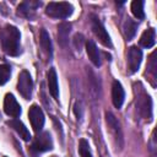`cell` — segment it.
<instances>
[{"label": "cell", "mask_w": 157, "mask_h": 157, "mask_svg": "<svg viewBox=\"0 0 157 157\" xmlns=\"http://www.w3.org/2000/svg\"><path fill=\"white\" fill-rule=\"evenodd\" d=\"M39 42H40V47L42 49L50 56L52 55V40H50V37H49V33L45 31V29H42L40 31V37H39Z\"/></svg>", "instance_id": "cell-18"}, {"label": "cell", "mask_w": 157, "mask_h": 157, "mask_svg": "<svg viewBox=\"0 0 157 157\" xmlns=\"http://www.w3.org/2000/svg\"><path fill=\"white\" fill-rule=\"evenodd\" d=\"M4 110L9 117L12 118H17L21 114V105L18 104V102L16 101V98L13 97V94L7 93L5 96L4 99Z\"/></svg>", "instance_id": "cell-8"}, {"label": "cell", "mask_w": 157, "mask_h": 157, "mask_svg": "<svg viewBox=\"0 0 157 157\" xmlns=\"http://www.w3.org/2000/svg\"><path fill=\"white\" fill-rule=\"evenodd\" d=\"M141 60H142V52L136 45L130 47L129 53H128V67L131 74H134L139 70Z\"/></svg>", "instance_id": "cell-7"}, {"label": "cell", "mask_w": 157, "mask_h": 157, "mask_svg": "<svg viewBox=\"0 0 157 157\" xmlns=\"http://www.w3.org/2000/svg\"><path fill=\"white\" fill-rule=\"evenodd\" d=\"M40 6V2L38 1H26V2H22L20 6H18V11L17 13L21 15V16H25V17H32L36 9Z\"/></svg>", "instance_id": "cell-15"}, {"label": "cell", "mask_w": 157, "mask_h": 157, "mask_svg": "<svg viewBox=\"0 0 157 157\" xmlns=\"http://www.w3.org/2000/svg\"><path fill=\"white\" fill-rule=\"evenodd\" d=\"M78 152H80V156H81V157H92V153H91V151H90L88 142H87L85 139H81V140H80V144H78Z\"/></svg>", "instance_id": "cell-21"}, {"label": "cell", "mask_w": 157, "mask_h": 157, "mask_svg": "<svg viewBox=\"0 0 157 157\" xmlns=\"http://www.w3.org/2000/svg\"><path fill=\"white\" fill-rule=\"evenodd\" d=\"M105 120H107V124H108L110 131L114 135V139L118 141V145L121 147L123 146V131H121V128H120V124H119L118 119L112 113L107 112L105 113Z\"/></svg>", "instance_id": "cell-9"}, {"label": "cell", "mask_w": 157, "mask_h": 157, "mask_svg": "<svg viewBox=\"0 0 157 157\" xmlns=\"http://www.w3.org/2000/svg\"><path fill=\"white\" fill-rule=\"evenodd\" d=\"M124 98H125V92L124 88L121 86V83L119 81H113L112 85V102L114 104L115 108H121L123 103H124Z\"/></svg>", "instance_id": "cell-10"}, {"label": "cell", "mask_w": 157, "mask_h": 157, "mask_svg": "<svg viewBox=\"0 0 157 157\" xmlns=\"http://www.w3.org/2000/svg\"><path fill=\"white\" fill-rule=\"evenodd\" d=\"M11 75V67L6 64H0V85H5Z\"/></svg>", "instance_id": "cell-20"}, {"label": "cell", "mask_w": 157, "mask_h": 157, "mask_svg": "<svg viewBox=\"0 0 157 157\" xmlns=\"http://www.w3.org/2000/svg\"><path fill=\"white\" fill-rule=\"evenodd\" d=\"M7 124L20 135V137H21L22 140H25V141H29V140H31V134H29L28 129L25 126V124H23L21 120H18V119H12V120H10Z\"/></svg>", "instance_id": "cell-13"}, {"label": "cell", "mask_w": 157, "mask_h": 157, "mask_svg": "<svg viewBox=\"0 0 157 157\" xmlns=\"http://www.w3.org/2000/svg\"><path fill=\"white\" fill-rule=\"evenodd\" d=\"M52 157H56V156H52Z\"/></svg>", "instance_id": "cell-23"}, {"label": "cell", "mask_w": 157, "mask_h": 157, "mask_svg": "<svg viewBox=\"0 0 157 157\" xmlns=\"http://www.w3.org/2000/svg\"><path fill=\"white\" fill-rule=\"evenodd\" d=\"M28 118H29L31 125H32L34 131L38 132V131H40L43 129V125H44V113H43V110L37 104H33L29 108Z\"/></svg>", "instance_id": "cell-6"}, {"label": "cell", "mask_w": 157, "mask_h": 157, "mask_svg": "<svg viewBox=\"0 0 157 157\" xmlns=\"http://www.w3.org/2000/svg\"><path fill=\"white\" fill-rule=\"evenodd\" d=\"M123 29H124V34H125L126 39L130 40V39H132V37L136 34V31H137V23H136L135 21H132L131 18H128V20L124 22Z\"/></svg>", "instance_id": "cell-17"}, {"label": "cell", "mask_w": 157, "mask_h": 157, "mask_svg": "<svg viewBox=\"0 0 157 157\" xmlns=\"http://www.w3.org/2000/svg\"><path fill=\"white\" fill-rule=\"evenodd\" d=\"M72 43H74V47L76 48V50H77V52H80V50L82 49L83 43H85V38H83V36H82L81 33H76V34L74 36Z\"/></svg>", "instance_id": "cell-22"}, {"label": "cell", "mask_w": 157, "mask_h": 157, "mask_svg": "<svg viewBox=\"0 0 157 157\" xmlns=\"http://www.w3.org/2000/svg\"><path fill=\"white\" fill-rule=\"evenodd\" d=\"M20 31L15 27V26H5L1 32H0V40H1V45L4 52L7 55L11 56H17L21 53L20 49Z\"/></svg>", "instance_id": "cell-1"}, {"label": "cell", "mask_w": 157, "mask_h": 157, "mask_svg": "<svg viewBox=\"0 0 157 157\" xmlns=\"http://www.w3.org/2000/svg\"><path fill=\"white\" fill-rule=\"evenodd\" d=\"M86 52H87V55H88V59L91 60V63L97 67L101 66V56H99V52H98L94 42H92V40L86 42Z\"/></svg>", "instance_id": "cell-14"}, {"label": "cell", "mask_w": 157, "mask_h": 157, "mask_svg": "<svg viewBox=\"0 0 157 157\" xmlns=\"http://www.w3.org/2000/svg\"><path fill=\"white\" fill-rule=\"evenodd\" d=\"M156 43V31L155 28H148L146 29L141 37H140V44L144 48H152Z\"/></svg>", "instance_id": "cell-16"}, {"label": "cell", "mask_w": 157, "mask_h": 157, "mask_svg": "<svg viewBox=\"0 0 157 157\" xmlns=\"http://www.w3.org/2000/svg\"><path fill=\"white\" fill-rule=\"evenodd\" d=\"M53 148V140L52 136L48 131H43L37 134V136L34 137L31 147H29V153L32 157H37L39 153L49 151Z\"/></svg>", "instance_id": "cell-2"}, {"label": "cell", "mask_w": 157, "mask_h": 157, "mask_svg": "<svg viewBox=\"0 0 157 157\" xmlns=\"http://www.w3.org/2000/svg\"><path fill=\"white\" fill-rule=\"evenodd\" d=\"M131 12L132 15L139 18V20H142L145 17V12H144V1L141 0H134L131 2Z\"/></svg>", "instance_id": "cell-19"}, {"label": "cell", "mask_w": 157, "mask_h": 157, "mask_svg": "<svg viewBox=\"0 0 157 157\" xmlns=\"http://www.w3.org/2000/svg\"><path fill=\"white\" fill-rule=\"evenodd\" d=\"M17 90L20 94L25 99H29L32 96V90H33V81L28 71L23 70L18 75V81H17Z\"/></svg>", "instance_id": "cell-4"}, {"label": "cell", "mask_w": 157, "mask_h": 157, "mask_svg": "<svg viewBox=\"0 0 157 157\" xmlns=\"http://www.w3.org/2000/svg\"><path fill=\"white\" fill-rule=\"evenodd\" d=\"M47 80H48V88H49L50 94H52L55 99H58V98H59V86H58V76H56L55 69L52 67V69L48 71Z\"/></svg>", "instance_id": "cell-12"}, {"label": "cell", "mask_w": 157, "mask_h": 157, "mask_svg": "<svg viewBox=\"0 0 157 157\" xmlns=\"http://www.w3.org/2000/svg\"><path fill=\"white\" fill-rule=\"evenodd\" d=\"M91 18H92V20H91V27H92V31H93L94 36L98 38V40H99L104 47L110 48V47H112L110 37H109L108 32L105 31L104 26L102 25V22L99 21V18H98V17L92 16Z\"/></svg>", "instance_id": "cell-5"}, {"label": "cell", "mask_w": 157, "mask_h": 157, "mask_svg": "<svg viewBox=\"0 0 157 157\" xmlns=\"http://www.w3.org/2000/svg\"><path fill=\"white\" fill-rule=\"evenodd\" d=\"M71 31V23L69 22H61L58 26V43L61 47H66L69 42V34Z\"/></svg>", "instance_id": "cell-11"}, {"label": "cell", "mask_w": 157, "mask_h": 157, "mask_svg": "<svg viewBox=\"0 0 157 157\" xmlns=\"http://www.w3.org/2000/svg\"><path fill=\"white\" fill-rule=\"evenodd\" d=\"M74 11V7L70 2H49L45 7V13L53 18H67Z\"/></svg>", "instance_id": "cell-3"}]
</instances>
